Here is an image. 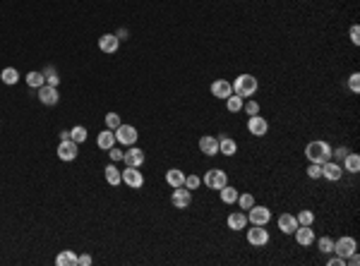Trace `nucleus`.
Masks as SVG:
<instances>
[{"mask_svg":"<svg viewBox=\"0 0 360 266\" xmlns=\"http://www.w3.org/2000/svg\"><path fill=\"white\" fill-rule=\"evenodd\" d=\"M103 175H106V183L111 185V187H118V185L123 183V170H118L115 163L106 165V168H103Z\"/></svg>","mask_w":360,"mask_h":266,"instance_id":"nucleus-22","label":"nucleus"},{"mask_svg":"<svg viewBox=\"0 0 360 266\" xmlns=\"http://www.w3.org/2000/svg\"><path fill=\"white\" fill-rule=\"evenodd\" d=\"M96 144H99V149H103V151H108L111 147H115V132L113 129H103L101 135L96 137Z\"/></svg>","mask_w":360,"mask_h":266,"instance_id":"nucleus-24","label":"nucleus"},{"mask_svg":"<svg viewBox=\"0 0 360 266\" xmlns=\"http://www.w3.org/2000/svg\"><path fill=\"white\" fill-rule=\"evenodd\" d=\"M77 154H79L77 142H72V139H60V144H58V158H60V161L70 163V161L77 158Z\"/></svg>","mask_w":360,"mask_h":266,"instance_id":"nucleus-10","label":"nucleus"},{"mask_svg":"<svg viewBox=\"0 0 360 266\" xmlns=\"http://www.w3.org/2000/svg\"><path fill=\"white\" fill-rule=\"evenodd\" d=\"M248 242L252 247H264V245H269L267 226H252V228L248 230Z\"/></svg>","mask_w":360,"mask_h":266,"instance_id":"nucleus-8","label":"nucleus"},{"mask_svg":"<svg viewBox=\"0 0 360 266\" xmlns=\"http://www.w3.org/2000/svg\"><path fill=\"white\" fill-rule=\"evenodd\" d=\"M38 101L44 103V106H58V101H60L58 86H51V84L38 86Z\"/></svg>","mask_w":360,"mask_h":266,"instance_id":"nucleus-11","label":"nucleus"},{"mask_svg":"<svg viewBox=\"0 0 360 266\" xmlns=\"http://www.w3.org/2000/svg\"><path fill=\"white\" fill-rule=\"evenodd\" d=\"M276 226H278V230H281V233L293 235V233H296V228H298V218L293 216V213H281V216L276 218Z\"/></svg>","mask_w":360,"mask_h":266,"instance_id":"nucleus-18","label":"nucleus"},{"mask_svg":"<svg viewBox=\"0 0 360 266\" xmlns=\"http://www.w3.org/2000/svg\"><path fill=\"white\" fill-rule=\"evenodd\" d=\"M199 151L204 156H216L219 154V137H214V135L199 137Z\"/></svg>","mask_w":360,"mask_h":266,"instance_id":"nucleus-17","label":"nucleus"},{"mask_svg":"<svg viewBox=\"0 0 360 266\" xmlns=\"http://www.w3.org/2000/svg\"><path fill=\"white\" fill-rule=\"evenodd\" d=\"M360 264V257H358V252H353L351 257H346V266H358Z\"/></svg>","mask_w":360,"mask_h":266,"instance_id":"nucleus-46","label":"nucleus"},{"mask_svg":"<svg viewBox=\"0 0 360 266\" xmlns=\"http://www.w3.org/2000/svg\"><path fill=\"white\" fill-rule=\"evenodd\" d=\"M171 202H173V206L176 209H187L190 204H192V192L185 187V185H180V187H173V194H171Z\"/></svg>","mask_w":360,"mask_h":266,"instance_id":"nucleus-7","label":"nucleus"},{"mask_svg":"<svg viewBox=\"0 0 360 266\" xmlns=\"http://www.w3.org/2000/svg\"><path fill=\"white\" fill-rule=\"evenodd\" d=\"M231 94H233V84L228 82V79H214V82H212V96H216V99L226 101Z\"/></svg>","mask_w":360,"mask_h":266,"instance_id":"nucleus-14","label":"nucleus"},{"mask_svg":"<svg viewBox=\"0 0 360 266\" xmlns=\"http://www.w3.org/2000/svg\"><path fill=\"white\" fill-rule=\"evenodd\" d=\"M199 185H202V178H197V175H185V187H187L190 192H194Z\"/></svg>","mask_w":360,"mask_h":266,"instance_id":"nucleus-38","label":"nucleus"},{"mask_svg":"<svg viewBox=\"0 0 360 266\" xmlns=\"http://www.w3.org/2000/svg\"><path fill=\"white\" fill-rule=\"evenodd\" d=\"M322 178L324 180H329V183H339V180L343 178L341 163H336V161H327V163H322Z\"/></svg>","mask_w":360,"mask_h":266,"instance_id":"nucleus-13","label":"nucleus"},{"mask_svg":"<svg viewBox=\"0 0 360 266\" xmlns=\"http://www.w3.org/2000/svg\"><path fill=\"white\" fill-rule=\"evenodd\" d=\"M238 190L233 187V185H223L221 190H219V197H221V202L223 204H235L238 202Z\"/></svg>","mask_w":360,"mask_h":266,"instance_id":"nucleus-25","label":"nucleus"},{"mask_svg":"<svg viewBox=\"0 0 360 266\" xmlns=\"http://www.w3.org/2000/svg\"><path fill=\"white\" fill-rule=\"evenodd\" d=\"M120 125H123V120H120V115L115 113V110H111V113H106V127L115 132V129H118Z\"/></svg>","mask_w":360,"mask_h":266,"instance_id":"nucleus-35","label":"nucleus"},{"mask_svg":"<svg viewBox=\"0 0 360 266\" xmlns=\"http://www.w3.org/2000/svg\"><path fill=\"white\" fill-rule=\"evenodd\" d=\"M56 264L58 266H77V254H74L72 249H63V252H58Z\"/></svg>","mask_w":360,"mask_h":266,"instance_id":"nucleus-26","label":"nucleus"},{"mask_svg":"<svg viewBox=\"0 0 360 266\" xmlns=\"http://www.w3.org/2000/svg\"><path fill=\"white\" fill-rule=\"evenodd\" d=\"M348 89H351L353 94L360 92V72H353L351 77H348Z\"/></svg>","mask_w":360,"mask_h":266,"instance_id":"nucleus-41","label":"nucleus"},{"mask_svg":"<svg viewBox=\"0 0 360 266\" xmlns=\"http://www.w3.org/2000/svg\"><path fill=\"white\" fill-rule=\"evenodd\" d=\"M307 178H310V180H319V178H322V165L319 163L307 165Z\"/></svg>","mask_w":360,"mask_h":266,"instance_id":"nucleus-39","label":"nucleus"},{"mask_svg":"<svg viewBox=\"0 0 360 266\" xmlns=\"http://www.w3.org/2000/svg\"><path fill=\"white\" fill-rule=\"evenodd\" d=\"M314 242H317V247H319L322 254H332L334 252V240L332 238H327V235H324V238H317Z\"/></svg>","mask_w":360,"mask_h":266,"instance_id":"nucleus-32","label":"nucleus"},{"mask_svg":"<svg viewBox=\"0 0 360 266\" xmlns=\"http://www.w3.org/2000/svg\"><path fill=\"white\" fill-rule=\"evenodd\" d=\"M351 43H353V46H358V43H360V27H358V24H353V27H351Z\"/></svg>","mask_w":360,"mask_h":266,"instance_id":"nucleus-44","label":"nucleus"},{"mask_svg":"<svg viewBox=\"0 0 360 266\" xmlns=\"http://www.w3.org/2000/svg\"><path fill=\"white\" fill-rule=\"evenodd\" d=\"M123 163H125V165H132V168H139V165L144 163V151L132 144V147H130L125 154H123Z\"/></svg>","mask_w":360,"mask_h":266,"instance_id":"nucleus-15","label":"nucleus"},{"mask_svg":"<svg viewBox=\"0 0 360 266\" xmlns=\"http://www.w3.org/2000/svg\"><path fill=\"white\" fill-rule=\"evenodd\" d=\"M27 86H31V89H38V86H44L46 84V77H44V72H36V70H31V72H27Z\"/></svg>","mask_w":360,"mask_h":266,"instance_id":"nucleus-28","label":"nucleus"},{"mask_svg":"<svg viewBox=\"0 0 360 266\" xmlns=\"http://www.w3.org/2000/svg\"><path fill=\"white\" fill-rule=\"evenodd\" d=\"M240 206V211H248L250 206H255V197L250 192H243V194H238V202H235Z\"/></svg>","mask_w":360,"mask_h":266,"instance_id":"nucleus-31","label":"nucleus"},{"mask_svg":"<svg viewBox=\"0 0 360 266\" xmlns=\"http://www.w3.org/2000/svg\"><path fill=\"white\" fill-rule=\"evenodd\" d=\"M115 36H118V41H125V38H128V29H120Z\"/></svg>","mask_w":360,"mask_h":266,"instance_id":"nucleus-47","label":"nucleus"},{"mask_svg":"<svg viewBox=\"0 0 360 266\" xmlns=\"http://www.w3.org/2000/svg\"><path fill=\"white\" fill-rule=\"evenodd\" d=\"M305 156L310 163H327V161H332V144L329 142H324V139H312V142H307V147H305Z\"/></svg>","mask_w":360,"mask_h":266,"instance_id":"nucleus-1","label":"nucleus"},{"mask_svg":"<svg viewBox=\"0 0 360 266\" xmlns=\"http://www.w3.org/2000/svg\"><path fill=\"white\" fill-rule=\"evenodd\" d=\"M226 223H228V228L231 230H245L248 228V213L245 211H233V213H228Z\"/></svg>","mask_w":360,"mask_h":266,"instance_id":"nucleus-20","label":"nucleus"},{"mask_svg":"<svg viewBox=\"0 0 360 266\" xmlns=\"http://www.w3.org/2000/svg\"><path fill=\"white\" fill-rule=\"evenodd\" d=\"M293 235H296V242L300 245V247H310V245H312L314 240H317V238H314V230H312V226H298Z\"/></svg>","mask_w":360,"mask_h":266,"instance_id":"nucleus-16","label":"nucleus"},{"mask_svg":"<svg viewBox=\"0 0 360 266\" xmlns=\"http://www.w3.org/2000/svg\"><path fill=\"white\" fill-rule=\"evenodd\" d=\"M123 183L128 185V187H132V190H139V187L144 185V175L139 173V168L128 165V168L123 170Z\"/></svg>","mask_w":360,"mask_h":266,"instance_id":"nucleus-12","label":"nucleus"},{"mask_svg":"<svg viewBox=\"0 0 360 266\" xmlns=\"http://www.w3.org/2000/svg\"><path fill=\"white\" fill-rule=\"evenodd\" d=\"M243 110L248 113V118H250V115H257V113H259V103L252 101V99H245V103H243Z\"/></svg>","mask_w":360,"mask_h":266,"instance_id":"nucleus-37","label":"nucleus"},{"mask_svg":"<svg viewBox=\"0 0 360 266\" xmlns=\"http://www.w3.org/2000/svg\"><path fill=\"white\" fill-rule=\"evenodd\" d=\"M327 257H329V259H327V266H346V259L336 257L334 252H332V254H327Z\"/></svg>","mask_w":360,"mask_h":266,"instance_id":"nucleus-43","label":"nucleus"},{"mask_svg":"<svg viewBox=\"0 0 360 266\" xmlns=\"http://www.w3.org/2000/svg\"><path fill=\"white\" fill-rule=\"evenodd\" d=\"M346 156H348V149H346V147L332 149V161H336V163H341V161H343Z\"/></svg>","mask_w":360,"mask_h":266,"instance_id":"nucleus-40","label":"nucleus"},{"mask_svg":"<svg viewBox=\"0 0 360 266\" xmlns=\"http://www.w3.org/2000/svg\"><path fill=\"white\" fill-rule=\"evenodd\" d=\"M341 168H343V173H360V156L348 151V156L341 161Z\"/></svg>","mask_w":360,"mask_h":266,"instance_id":"nucleus-23","label":"nucleus"},{"mask_svg":"<svg viewBox=\"0 0 360 266\" xmlns=\"http://www.w3.org/2000/svg\"><path fill=\"white\" fill-rule=\"evenodd\" d=\"M248 132L252 135V137H264L269 132V120L264 118V115H250L248 118Z\"/></svg>","mask_w":360,"mask_h":266,"instance_id":"nucleus-6","label":"nucleus"},{"mask_svg":"<svg viewBox=\"0 0 360 266\" xmlns=\"http://www.w3.org/2000/svg\"><path fill=\"white\" fill-rule=\"evenodd\" d=\"M137 129H135V125H125V122H123V125H120L118 129H115V142H118V144H125V147H132V144H135V142H137Z\"/></svg>","mask_w":360,"mask_h":266,"instance_id":"nucleus-9","label":"nucleus"},{"mask_svg":"<svg viewBox=\"0 0 360 266\" xmlns=\"http://www.w3.org/2000/svg\"><path fill=\"white\" fill-rule=\"evenodd\" d=\"M77 266H92V257L89 254H79L77 257Z\"/></svg>","mask_w":360,"mask_h":266,"instance_id":"nucleus-45","label":"nucleus"},{"mask_svg":"<svg viewBox=\"0 0 360 266\" xmlns=\"http://www.w3.org/2000/svg\"><path fill=\"white\" fill-rule=\"evenodd\" d=\"M60 139H70V129H63V132H60Z\"/></svg>","mask_w":360,"mask_h":266,"instance_id":"nucleus-48","label":"nucleus"},{"mask_svg":"<svg viewBox=\"0 0 360 266\" xmlns=\"http://www.w3.org/2000/svg\"><path fill=\"white\" fill-rule=\"evenodd\" d=\"M231 84H233V94H238L240 99H250V96H255L259 89L257 77H255V74H248V72L238 74Z\"/></svg>","mask_w":360,"mask_h":266,"instance_id":"nucleus-2","label":"nucleus"},{"mask_svg":"<svg viewBox=\"0 0 360 266\" xmlns=\"http://www.w3.org/2000/svg\"><path fill=\"white\" fill-rule=\"evenodd\" d=\"M44 77H46V84H51V86H58V84H60V77H58V70L53 67V65H48L46 70H44Z\"/></svg>","mask_w":360,"mask_h":266,"instance_id":"nucleus-34","label":"nucleus"},{"mask_svg":"<svg viewBox=\"0 0 360 266\" xmlns=\"http://www.w3.org/2000/svg\"><path fill=\"white\" fill-rule=\"evenodd\" d=\"M219 154L223 156H235L238 154V142L228 135H219Z\"/></svg>","mask_w":360,"mask_h":266,"instance_id":"nucleus-19","label":"nucleus"},{"mask_svg":"<svg viewBox=\"0 0 360 266\" xmlns=\"http://www.w3.org/2000/svg\"><path fill=\"white\" fill-rule=\"evenodd\" d=\"M0 79H3V84L12 86V84H17V82H19V72L15 70V67H5V70L0 72Z\"/></svg>","mask_w":360,"mask_h":266,"instance_id":"nucleus-29","label":"nucleus"},{"mask_svg":"<svg viewBox=\"0 0 360 266\" xmlns=\"http://www.w3.org/2000/svg\"><path fill=\"white\" fill-rule=\"evenodd\" d=\"M298 218V226H312L314 223V213L310 211V209H303V211L296 216Z\"/></svg>","mask_w":360,"mask_h":266,"instance_id":"nucleus-36","label":"nucleus"},{"mask_svg":"<svg viewBox=\"0 0 360 266\" xmlns=\"http://www.w3.org/2000/svg\"><path fill=\"white\" fill-rule=\"evenodd\" d=\"M166 183L171 187H180V185H185V173L178 168H171V170H166Z\"/></svg>","mask_w":360,"mask_h":266,"instance_id":"nucleus-27","label":"nucleus"},{"mask_svg":"<svg viewBox=\"0 0 360 266\" xmlns=\"http://www.w3.org/2000/svg\"><path fill=\"white\" fill-rule=\"evenodd\" d=\"M99 48H101L103 53H115L120 48V41L115 34H103L101 38H99Z\"/></svg>","mask_w":360,"mask_h":266,"instance_id":"nucleus-21","label":"nucleus"},{"mask_svg":"<svg viewBox=\"0 0 360 266\" xmlns=\"http://www.w3.org/2000/svg\"><path fill=\"white\" fill-rule=\"evenodd\" d=\"M202 183L207 185L209 190H221L223 185H228V175H226V170H221V168H212V170L204 173Z\"/></svg>","mask_w":360,"mask_h":266,"instance_id":"nucleus-4","label":"nucleus"},{"mask_svg":"<svg viewBox=\"0 0 360 266\" xmlns=\"http://www.w3.org/2000/svg\"><path fill=\"white\" fill-rule=\"evenodd\" d=\"M353 252H358V242H355V238H351V235H346V238H339L334 240V254L336 257H351Z\"/></svg>","mask_w":360,"mask_h":266,"instance_id":"nucleus-5","label":"nucleus"},{"mask_svg":"<svg viewBox=\"0 0 360 266\" xmlns=\"http://www.w3.org/2000/svg\"><path fill=\"white\" fill-rule=\"evenodd\" d=\"M245 213H248L250 226H269V220H271V211H269V206H262V204L250 206Z\"/></svg>","mask_w":360,"mask_h":266,"instance_id":"nucleus-3","label":"nucleus"},{"mask_svg":"<svg viewBox=\"0 0 360 266\" xmlns=\"http://www.w3.org/2000/svg\"><path fill=\"white\" fill-rule=\"evenodd\" d=\"M243 103H245V99H240L238 94H231V96L226 99V108H228V113H240V110H243Z\"/></svg>","mask_w":360,"mask_h":266,"instance_id":"nucleus-30","label":"nucleus"},{"mask_svg":"<svg viewBox=\"0 0 360 266\" xmlns=\"http://www.w3.org/2000/svg\"><path fill=\"white\" fill-rule=\"evenodd\" d=\"M87 127H82V125H77V127H72L70 129V139L72 142H77V144H82V142H87Z\"/></svg>","mask_w":360,"mask_h":266,"instance_id":"nucleus-33","label":"nucleus"},{"mask_svg":"<svg viewBox=\"0 0 360 266\" xmlns=\"http://www.w3.org/2000/svg\"><path fill=\"white\" fill-rule=\"evenodd\" d=\"M123 154H125V151H120L118 147H111V149H108V156H111V163H120V161H123Z\"/></svg>","mask_w":360,"mask_h":266,"instance_id":"nucleus-42","label":"nucleus"}]
</instances>
